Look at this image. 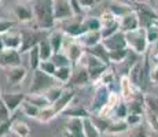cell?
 Listing matches in <instances>:
<instances>
[{
    "label": "cell",
    "instance_id": "cell-34",
    "mask_svg": "<svg viewBox=\"0 0 158 137\" xmlns=\"http://www.w3.org/2000/svg\"><path fill=\"white\" fill-rule=\"evenodd\" d=\"M63 91H65V88H63L62 85H59V87H58V85H54L52 88H50L48 91H45L43 95H44L45 97H47L48 102H50L51 104H52V103H55L56 100L59 99L60 96H62Z\"/></svg>",
    "mask_w": 158,
    "mask_h": 137
},
{
    "label": "cell",
    "instance_id": "cell-30",
    "mask_svg": "<svg viewBox=\"0 0 158 137\" xmlns=\"http://www.w3.org/2000/svg\"><path fill=\"white\" fill-rule=\"evenodd\" d=\"M39 47V52H40V56H41V60H47V59H51L54 54V50L51 47V42L48 40V37H44L43 40L37 44Z\"/></svg>",
    "mask_w": 158,
    "mask_h": 137
},
{
    "label": "cell",
    "instance_id": "cell-54",
    "mask_svg": "<svg viewBox=\"0 0 158 137\" xmlns=\"http://www.w3.org/2000/svg\"><path fill=\"white\" fill-rule=\"evenodd\" d=\"M80 2V4L83 6L84 8H92L95 4H98L101 0H78Z\"/></svg>",
    "mask_w": 158,
    "mask_h": 137
},
{
    "label": "cell",
    "instance_id": "cell-51",
    "mask_svg": "<svg viewBox=\"0 0 158 137\" xmlns=\"http://www.w3.org/2000/svg\"><path fill=\"white\" fill-rule=\"evenodd\" d=\"M150 82L153 85H158V65L150 67Z\"/></svg>",
    "mask_w": 158,
    "mask_h": 137
},
{
    "label": "cell",
    "instance_id": "cell-41",
    "mask_svg": "<svg viewBox=\"0 0 158 137\" xmlns=\"http://www.w3.org/2000/svg\"><path fill=\"white\" fill-rule=\"evenodd\" d=\"M63 114L68 115L69 118H87L91 115L89 110H84V108H66L63 111Z\"/></svg>",
    "mask_w": 158,
    "mask_h": 137
},
{
    "label": "cell",
    "instance_id": "cell-21",
    "mask_svg": "<svg viewBox=\"0 0 158 137\" xmlns=\"http://www.w3.org/2000/svg\"><path fill=\"white\" fill-rule=\"evenodd\" d=\"M26 69L23 66H14V67L7 69V81L11 85H18L21 84L26 77Z\"/></svg>",
    "mask_w": 158,
    "mask_h": 137
},
{
    "label": "cell",
    "instance_id": "cell-16",
    "mask_svg": "<svg viewBox=\"0 0 158 137\" xmlns=\"http://www.w3.org/2000/svg\"><path fill=\"white\" fill-rule=\"evenodd\" d=\"M74 66L76 67L73 69V74H72L69 84L73 85V87H81V85H85L88 82H91V78H89L87 69L84 66H81L80 63H77Z\"/></svg>",
    "mask_w": 158,
    "mask_h": 137
},
{
    "label": "cell",
    "instance_id": "cell-3",
    "mask_svg": "<svg viewBox=\"0 0 158 137\" xmlns=\"http://www.w3.org/2000/svg\"><path fill=\"white\" fill-rule=\"evenodd\" d=\"M56 82L58 81L55 80L54 75L47 74V73L43 71V70H40V69H36V70H33L28 95L44 93L45 91H48L50 88H52L54 85H56Z\"/></svg>",
    "mask_w": 158,
    "mask_h": 137
},
{
    "label": "cell",
    "instance_id": "cell-31",
    "mask_svg": "<svg viewBox=\"0 0 158 137\" xmlns=\"http://www.w3.org/2000/svg\"><path fill=\"white\" fill-rule=\"evenodd\" d=\"M89 117H91V119H92V122L96 125V127H98L102 133L107 132V127H109V125H110V122H111L110 118L103 117V115H99V114H91Z\"/></svg>",
    "mask_w": 158,
    "mask_h": 137
},
{
    "label": "cell",
    "instance_id": "cell-6",
    "mask_svg": "<svg viewBox=\"0 0 158 137\" xmlns=\"http://www.w3.org/2000/svg\"><path fill=\"white\" fill-rule=\"evenodd\" d=\"M132 8L136 11V14H138L142 27H148V26L154 25V22L158 19V13L150 4H147V3L136 2L135 7H132Z\"/></svg>",
    "mask_w": 158,
    "mask_h": 137
},
{
    "label": "cell",
    "instance_id": "cell-26",
    "mask_svg": "<svg viewBox=\"0 0 158 137\" xmlns=\"http://www.w3.org/2000/svg\"><path fill=\"white\" fill-rule=\"evenodd\" d=\"M83 132L84 137H102V132L92 122L91 117H87L83 119Z\"/></svg>",
    "mask_w": 158,
    "mask_h": 137
},
{
    "label": "cell",
    "instance_id": "cell-32",
    "mask_svg": "<svg viewBox=\"0 0 158 137\" xmlns=\"http://www.w3.org/2000/svg\"><path fill=\"white\" fill-rule=\"evenodd\" d=\"M129 55V48H124V50H115V51H109V58H110V62L115 63V65H120L124 60L128 58Z\"/></svg>",
    "mask_w": 158,
    "mask_h": 137
},
{
    "label": "cell",
    "instance_id": "cell-43",
    "mask_svg": "<svg viewBox=\"0 0 158 137\" xmlns=\"http://www.w3.org/2000/svg\"><path fill=\"white\" fill-rule=\"evenodd\" d=\"M127 123L129 125V127H133V126H139L144 122V114H132L129 112L125 118Z\"/></svg>",
    "mask_w": 158,
    "mask_h": 137
},
{
    "label": "cell",
    "instance_id": "cell-38",
    "mask_svg": "<svg viewBox=\"0 0 158 137\" xmlns=\"http://www.w3.org/2000/svg\"><path fill=\"white\" fill-rule=\"evenodd\" d=\"M128 136L127 137H150V133H148V126L146 123H142L139 126H133L129 127Z\"/></svg>",
    "mask_w": 158,
    "mask_h": 137
},
{
    "label": "cell",
    "instance_id": "cell-39",
    "mask_svg": "<svg viewBox=\"0 0 158 137\" xmlns=\"http://www.w3.org/2000/svg\"><path fill=\"white\" fill-rule=\"evenodd\" d=\"M128 114H129L128 106H127V103L124 100H121L117 104V107L114 108L113 114H111V119H125Z\"/></svg>",
    "mask_w": 158,
    "mask_h": 137
},
{
    "label": "cell",
    "instance_id": "cell-13",
    "mask_svg": "<svg viewBox=\"0 0 158 137\" xmlns=\"http://www.w3.org/2000/svg\"><path fill=\"white\" fill-rule=\"evenodd\" d=\"M19 65H21V51L19 50L6 48L0 54V67L10 69V67L19 66Z\"/></svg>",
    "mask_w": 158,
    "mask_h": 137
},
{
    "label": "cell",
    "instance_id": "cell-35",
    "mask_svg": "<svg viewBox=\"0 0 158 137\" xmlns=\"http://www.w3.org/2000/svg\"><path fill=\"white\" fill-rule=\"evenodd\" d=\"M118 30H121L120 29V19H115V21H113V22L105 23V25H102V29H101L102 37L106 38V37H109V36L117 33Z\"/></svg>",
    "mask_w": 158,
    "mask_h": 137
},
{
    "label": "cell",
    "instance_id": "cell-53",
    "mask_svg": "<svg viewBox=\"0 0 158 137\" xmlns=\"http://www.w3.org/2000/svg\"><path fill=\"white\" fill-rule=\"evenodd\" d=\"M13 26H14V22H11V21H0V34L11 30Z\"/></svg>",
    "mask_w": 158,
    "mask_h": 137
},
{
    "label": "cell",
    "instance_id": "cell-15",
    "mask_svg": "<svg viewBox=\"0 0 158 137\" xmlns=\"http://www.w3.org/2000/svg\"><path fill=\"white\" fill-rule=\"evenodd\" d=\"M74 18V17H73ZM72 19H68L65 23V26H63L62 32L65 33V34L70 36V37H78V36H81L83 33L87 32V27L84 25V19H77V21H73Z\"/></svg>",
    "mask_w": 158,
    "mask_h": 137
},
{
    "label": "cell",
    "instance_id": "cell-49",
    "mask_svg": "<svg viewBox=\"0 0 158 137\" xmlns=\"http://www.w3.org/2000/svg\"><path fill=\"white\" fill-rule=\"evenodd\" d=\"M69 2H70V6H72L73 13H74V17H80L85 8L80 4V2H78V0H69Z\"/></svg>",
    "mask_w": 158,
    "mask_h": 137
},
{
    "label": "cell",
    "instance_id": "cell-44",
    "mask_svg": "<svg viewBox=\"0 0 158 137\" xmlns=\"http://www.w3.org/2000/svg\"><path fill=\"white\" fill-rule=\"evenodd\" d=\"M84 25L88 30H101L102 29V22L101 18H95V17H88L84 19Z\"/></svg>",
    "mask_w": 158,
    "mask_h": 137
},
{
    "label": "cell",
    "instance_id": "cell-24",
    "mask_svg": "<svg viewBox=\"0 0 158 137\" xmlns=\"http://www.w3.org/2000/svg\"><path fill=\"white\" fill-rule=\"evenodd\" d=\"M48 40L51 42L54 52H59L63 48V41H65V33L62 30H55V32L48 34Z\"/></svg>",
    "mask_w": 158,
    "mask_h": 137
},
{
    "label": "cell",
    "instance_id": "cell-25",
    "mask_svg": "<svg viewBox=\"0 0 158 137\" xmlns=\"http://www.w3.org/2000/svg\"><path fill=\"white\" fill-rule=\"evenodd\" d=\"M72 74H73V66L69 65V66H62V67H58L56 71H55V74H54V77H55V80L59 82V84L65 85V84H68V82L70 81Z\"/></svg>",
    "mask_w": 158,
    "mask_h": 137
},
{
    "label": "cell",
    "instance_id": "cell-52",
    "mask_svg": "<svg viewBox=\"0 0 158 137\" xmlns=\"http://www.w3.org/2000/svg\"><path fill=\"white\" fill-rule=\"evenodd\" d=\"M11 121H6V122H0V137L6 136L7 133L11 132Z\"/></svg>",
    "mask_w": 158,
    "mask_h": 137
},
{
    "label": "cell",
    "instance_id": "cell-10",
    "mask_svg": "<svg viewBox=\"0 0 158 137\" xmlns=\"http://www.w3.org/2000/svg\"><path fill=\"white\" fill-rule=\"evenodd\" d=\"M54 17L55 21H65L72 19L74 13L72 10V6L69 0H54Z\"/></svg>",
    "mask_w": 158,
    "mask_h": 137
},
{
    "label": "cell",
    "instance_id": "cell-1",
    "mask_svg": "<svg viewBox=\"0 0 158 137\" xmlns=\"http://www.w3.org/2000/svg\"><path fill=\"white\" fill-rule=\"evenodd\" d=\"M32 10L39 29L51 30L55 26L56 21L54 17V0H35Z\"/></svg>",
    "mask_w": 158,
    "mask_h": 137
},
{
    "label": "cell",
    "instance_id": "cell-29",
    "mask_svg": "<svg viewBox=\"0 0 158 137\" xmlns=\"http://www.w3.org/2000/svg\"><path fill=\"white\" fill-rule=\"evenodd\" d=\"M11 133H14L17 137H29L30 136V127L26 122L15 121V122L11 123Z\"/></svg>",
    "mask_w": 158,
    "mask_h": 137
},
{
    "label": "cell",
    "instance_id": "cell-23",
    "mask_svg": "<svg viewBox=\"0 0 158 137\" xmlns=\"http://www.w3.org/2000/svg\"><path fill=\"white\" fill-rule=\"evenodd\" d=\"M85 51L92 54L94 56L99 58L101 60H103L105 63H107V65L110 66L111 62H110V58H109V51H107V48L103 45V42H99V44L94 45V47H88V48H85Z\"/></svg>",
    "mask_w": 158,
    "mask_h": 137
},
{
    "label": "cell",
    "instance_id": "cell-56",
    "mask_svg": "<svg viewBox=\"0 0 158 137\" xmlns=\"http://www.w3.org/2000/svg\"><path fill=\"white\" fill-rule=\"evenodd\" d=\"M150 137H158V130H150Z\"/></svg>",
    "mask_w": 158,
    "mask_h": 137
},
{
    "label": "cell",
    "instance_id": "cell-4",
    "mask_svg": "<svg viewBox=\"0 0 158 137\" xmlns=\"http://www.w3.org/2000/svg\"><path fill=\"white\" fill-rule=\"evenodd\" d=\"M125 38H127L128 48L132 50L133 52H136L139 55H146L148 52L150 42H148V38H147L146 27H139L136 30L125 33Z\"/></svg>",
    "mask_w": 158,
    "mask_h": 137
},
{
    "label": "cell",
    "instance_id": "cell-59",
    "mask_svg": "<svg viewBox=\"0 0 158 137\" xmlns=\"http://www.w3.org/2000/svg\"><path fill=\"white\" fill-rule=\"evenodd\" d=\"M0 95H2V93H0Z\"/></svg>",
    "mask_w": 158,
    "mask_h": 137
},
{
    "label": "cell",
    "instance_id": "cell-8",
    "mask_svg": "<svg viewBox=\"0 0 158 137\" xmlns=\"http://www.w3.org/2000/svg\"><path fill=\"white\" fill-rule=\"evenodd\" d=\"M47 30H33V32H22V45H21L19 51L22 52H28L30 48L36 47L44 37H48Z\"/></svg>",
    "mask_w": 158,
    "mask_h": 137
},
{
    "label": "cell",
    "instance_id": "cell-28",
    "mask_svg": "<svg viewBox=\"0 0 158 137\" xmlns=\"http://www.w3.org/2000/svg\"><path fill=\"white\" fill-rule=\"evenodd\" d=\"M21 111H22L23 115H26L28 118H33V119H37L39 114H40V108L33 104L32 102H29L28 99H25L23 103L21 104Z\"/></svg>",
    "mask_w": 158,
    "mask_h": 137
},
{
    "label": "cell",
    "instance_id": "cell-46",
    "mask_svg": "<svg viewBox=\"0 0 158 137\" xmlns=\"http://www.w3.org/2000/svg\"><path fill=\"white\" fill-rule=\"evenodd\" d=\"M39 69L43 70V71H45L47 74L54 75L58 67H56L55 65H54V62H52L51 59H47V60H41V62H40V66H39Z\"/></svg>",
    "mask_w": 158,
    "mask_h": 137
},
{
    "label": "cell",
    "instance_id": "cell-47",
    "mask_svg": "<svg viewBox=\"0 0 158 137\" xmlns=\"http://www.w3.org/2000/svg\"><path fill=\"white\" fill-rule=\"evenodd\" d=\"M146 32H147V38H148V42L153 44L158 40V26L157 25H151L148 27H146Z\"/></svg>",
    "mask_w": 158,
    "mask_h": 137
},
{
    "label": "cell",
    "instance_id": "cell-20",
    "mask_svg": "<svg viewBox=\"0 0 158 137\" xmlns=\"http://www.w3.org/2000/svg\"><path fill=\"white\" fill-rule=\"evenodd\" d=\"M73 99H74V93H73V91L72 89H65L63 93H62V96H60L55 103H52L55 111L58 112V114H62V112L72 104Z\"/></svg>",
    "mask_w": 158,
    "mask_h": 137
},
{
    "label": "cell",
    "instance_id": "cell-18",
    "mask_svg": "<svg viewBox=\"0 0 158 137\" xmlns=\"http://www.w3.org/2000/svg\"><path fill=\"white\" fill-rule=\"evenodd\" d=\"M83 119L84 118H70V119L68 121L65 136L66 137H84Z\"/></svg>",
    "mask_w": 158,
    "mask_h": 137
},
{
    "label": "cell",
    "instance_id": "cell-57",
    "mask_svg": "<svg viewBox=\"0 0 158 137\" xmlns=\"http://www.w3.org/2000/svg\"><path fill=\"white\" fill-rule=\"evenodd\" d=\"M3 137H11V136H10V133H7V135H6V136H3Z\"/></svg>",
    "mask_w": 158,
    "mask_h": 137
},
{
    "label": "cell",
    "instance_id": "cell-55",
    "mask_svg": "<svg viewBox=\"0 0 158 137\" xmlns=\"http://www.w3.org/2000/svg\"><path fill=\"white\" fill-rule=\"evenodd\" d=\"M6 50V45H4V41H3V36L0 34V54Z\"/></svg>",
    "mask_w": 158,
    "mask_h": 137
},
{
    "label": "cell",
    "instance_id": "cell-7",
    "mask_svg": "<svg viewBox=\"0 0 158 137\" xmlns=\"http://www.w3.org/2000/svg\"><path fill=\"white\" fill-rule=\"evenodd\" d=\"M110 92L111 91L109 87L98 84L95 93H94V97H92V100H91L89 108H88L91 114H98V112L105 107L107 100H109V96H110Z\"/></svg>",
    "mask_w": 158,
    "mask_h": 137
},
{
    "label": "cell",
    "instance_id": "cell-2",
    "mask_svg": "<svg viewBox=\"0 0 158 137\" xmlns=\"http://www.w3.org/2000/svg\"><path fill=\"white\" fill-rule=\"evenodd\" d=\"M78 63L87 69L88 74H89V78H91V82H98L103 75V73L110 67L107 63H105L103 60L99 59V58L94 56L92 54L87 52V51H85V54L83 55V58L80 59Z\"/></svg>",
    "mask_w": 158,
    "mask_h": 137
},
{
    "label": "cell",
    "instance_id": "cell-40",
    "mask_svg": "<svg viewBox=\"0 0 158 137\" xmlns=\"http://www.w3.org/2000/svg\"><path fill=\"white\" fill-rule=\"evenodd\" d=\"M51 60L54 62V65H55L56 67H62V66H69V65H72L70 59H69L68 55L63 52V51H59V52H54L52 56H51Z\"/></svg>",
    "mask_w": 158,
    "mask_h": 137
},
{
    "label": "cell",
    "instance_id": "cell-27",
    "mask_svg": "<svg viewBox=\"0 0 158 137\" xmlns=\"http://www.w3.org/2000/svg\"><path fill=\"white\" fill-rule=\"evenodd\" d=\"M14 15L17 17L18 21H21V22H30V21L35 18L33 10L25 7V6H15L14 7Z\"/></svg>",
    "mask_w": 158,
    "mask_h": 137
},
{
    "label": "cell",
    "instance_id": "cell-5",
    "mask_svg": "<svg viewBox=\"0 0 158 137\" xmlns=\"http://www.w3.org/2000/svg\"><path fill=\"white\" fill-rule=\"evenodd\" d=\"M62 51L68 55L72 65H77L80 62V59L83 58V55L85 54V48L76 40L74 37H70L68 34H65V41H63Z\"/></svg>",
    "mask_w": 158,
    "mask_h": 137
},
{
    "label": "cell",
    "instance_id": "cell-37",
    "mask_svg": "<svg viewBox=\"0 0 158 137\" xmlns=\"http://www.w3.org/2000/svg\"><path fill=\"white\" fill-rule=\"evenodd\" d=\"M26 99L29 100V102H32L35 106H37L40 110H43L45 107H48V106H51V103L48 102V99L45 97L43 93H36V95H28L26 96Z\"/></svg>",
    "mask_w": 158,
    "mask_h": 137
},
{
    "label": "cell",
    "instance_id": "cell-22",
    "mask_svg": "<svg viewBox=\"0 0 158 137\" xmlns=\"http://www.w3.org/2000/svg\"><path fill=\"white\" fill-rule=\"evenodd\" d=\"M128 130H129V125L127 123L125 119H111L106 135L118 136V135H123V133H127Z\"/></svg>",
    "mask_w": 158,
    "mask_h": 137
},
{
    "label": "cell",
    "instance_id": "cell-58",
    "mask_svg": "<svg viewBox=\"0 0 158 137\" xmlns=\"http://www.w3.org/2000/svg\"><path fill=\"white\" fill-rule=\"evenodd\" d=\"M0 6H2V0H0Z\"/></svg>",
    "mask_w": 158,
    "mask_h": 137
},
{
    "label": "cell",
    "instance_id": "cell-45",
    "mask_svg": "<svg viewBox=\"0 0 158 137\" xmlns=\"http://www.w3.org/2000/svg\"><path fill=\"white\" fill-rule=\"evenodd\" d=\"M144 100H146V108H147V111H151V112L158 114V97L154 96V95L153 96L146 95Z\"/></svg>",
    "mask_w": 158,
    "mask_h": 137
},
{
    "label": "cell",
    "instance_id": "cell-14",
    "mask_svg": "<svg viewBox=\"0 0 158 137\" xmlns=\"http://www.w3.org/2000/svg\"><path fill=\"white\" fill-rule=\"evenodd\" d=\"M26 96L28 95H25V93H22V92H6V93L0 95L2 100L4 102V104L7 106V108L10 110L11 112L21 108V104H22L23 100L26 99Z\"/></svg>",
    "mask_w": 158,
    "mask_h": 137
},
{
    "label": "cell",
    "instance_id": "cell-48",
    "mask_svg": "<svg viewBox=\"0 0 158 137\" xmlns=\"http://www.w3.org/2000/svg\"><path fill=\"white\" fill-rule=\"evenodd\" d=\"M13 112L7 108V106L4 104V102L0 97V122H6V121H10V115Z\"/></svg>",
    "mask_w": 158,
    "mask_h": 137
},
{
    "label": "cell",
    "instance_id": "cell-19",
    "mask_svg": "<svg viewBox=\"0 0 158 137\" xmlns=\"http://www.w3.org/2000/svg\"><path fill=\"white\" fill-rule=\"evenodd\" d=\"M3 41H4L6 48H11V50H19L22 45V33L14 32V30H8V32L3 33Z\"/></svg>",
    "mask_w": 158,
    "mask_h": 137
},
{
    "label": "cell",
    "instance_id": "cell-12",
    "mask_svg": "<svg viewBox=\"0 0 158 137\" xmlns=\"http://www.w3.org/2000/svg\"><path fill=\"white\" fill-rule=\"evenodd\" d=\"M118 19H120V29L123 30L124 33L132 32V30H136V29H139V27H142L139 17L133 8L131 11H128L127 14H124L121 18H118Z\"/></svg>",
    "mask_w": 158,
    "mask_h": 137
},
{
    "label": "cell",
    "instance_id": "cell-9",
    "mask_svg": "<svg viewBox=\"0 0 158 137\" xmlns=\"http://www.w3.org/2000/svg\"><path fill=\"white\" fill-rule=\"evenodd\" d=\"M139 91L140 89L135 87V84L131 81V78L128 75H121V77L118 78V92H120L121 99L125 103L132 100L133 97L139 93Z\"/></svg>",
    "mask_w": 158,
    "mask_h": 137
},
{
    "label": "cell",
    "instance_id": "cell-42",
    "mask_svg": "<svg viewBox=\"0 0 158 137\" xmlns=\"http://www.w3.org/2000/svg\"><path fill=\"white\" fill-rule=\"evenodd\" d=\"M113 82H115V73L110 67H109L105 73H103V75L101 77V80L96 82V84H102V85H106V87L110 88L111 85H113Z\"/></svg>",
    "mask_w": 158,
    "mask_h": 137
},
{
    "label": "cell",
    "instance_id": "cell-11",
    "mask_svg": "<svg viewBox=\"0 0 158 137\" xmlns=\"http://www.w3.org/2000/svg\"><path fill=\"white\" fill-rule=\"evenodd\" d=\"M102 42H103V45L107 48V51H115V50H124V48H128L127 38H125V33H124L123 30H118V32L114 33V34L103 38Z\"/></svg>",
    "mask_w": 158,
    "mask_h": 137
},
{
    "label": "cell",
    "instance_id": "cell-50",
    "mask_svg": "<svg viewBox=\"0 0 158 137\" xmlns=\"http://www.w3.org/2000/svg\"><path fill=\"white\" fill-rule=\"evenodd\" d=\"M148 55H150V59L151 62L153 60H158V40L153 44H150V48H148Z\"/></svg>",
    "mask_w": 158,
    "mask_h": 137
},
{
    "label": "cell",
    "instance_id": "cell-36",
    "mask_svg": "<svg viewBox=\"0 0 158 137\" xmlns=\"http://www.w3.org/2000/svg\"><path fill=\"white\" fill-rule=\"evenodd\" d=\"M58 115V112L55 111V108H54V106H48V107H45L43 110H40V114H39V118L37 121H40V122H50V121H52L54 118H55Z\"/></svg>",
    "mask_w": 158,
    "mask_h": 137
},
{
    "label": "cell",
    "instance_id": "cell-33",
    "mask_svg": "<svg viewBox=\"0 0 158 137\" xmlns=\"http://www.w3.org/2000/svg\"><path fill=\"white\" fill-rule=\"evenodd\" d=\"M28 55H29V69L32 70H36L39 69V66H40V62H41V56H40V52H39V47L36 45V47L30 48L28 51Z\"/></svg>",
    "mask_w": 158,
    "mask_h": 137
},
{
    "label": "cell",
    "instance_id": "cell-17",
    "mask_svg": "<svg viewBox=\"0 0 158 137\" xmlns=\"http://www.w3.org/2000/svg\"><path fill=\"white\" fill-rule=\"evenodd\" d=\"M76 40L80 42L84 48H88V47H94V45L102 42L103 37H102L101 30H88V32L83 33L81 36L76 37Z\"/></svg>",
    "mask_w": 158,
    "mask_h": 137
}]
</instances>
